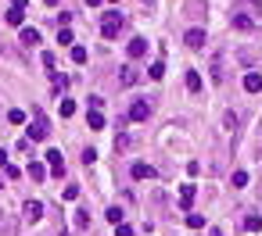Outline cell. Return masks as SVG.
<instances>
[{"mask_svg": "<svg viewBox=\"0 0 262 236\" xmlns=\"http://www.w3.org/2000/svg\"><path fill=\"white\" fill-rule=\"evenodd\" d=\"M0 236H18V219L7 211H0Z\"/></svg>", "mask_w": 262, "mask_h": 236, "instance_id": "obj_4", "label": "cell"}, {"mask_svg": "<svg viewBox=\"0 0 262 236\" xmlns=\"http://www.w3.org/2000/svg\"><path fill=\"white\" fill-rule=\"evenodd\" d=\"M245 89H248V93H259V89H262V75H259V72H248V75H245Z\"/></svg>", "mask_w": 262, "mask_h": 236, "instance_id": "obj_12", "label": "cell"}, {"mask_svg": "<svg viewBox=\"0 0 262 236\" xmlns=\"http://www.w3.org/2000/svg\"><path fill=\"white\" fill-rule=\"evenodd\" d=\"M130 172H133V179H155V168L144 165V161H137V165H133Z\"/></svg>", "mask_w": 262, "mask_h": 236, "instance_id": "obj_11", "label": "cell"}, {"mask_svg": "<svg viewBox=\"0 0 262 236\" xmlns=\"http://www.w3.org/2000/svg\"><path fill=\"white\" fill-rule=\"evenodd\" d=\"M97 4H101V0H86V7H97Z\"/></svg>", "mask_w": 262, "mask_h": 236, "instance_id": "obj_35", "label": "cell"}, {"mask_svg": "<svg viewBox=\"0 0 262 236\" xmlns=\"http://www.w3.org/2000/svg\"><path fill=\"white\" fill-rule=\"evenodd\" d=\"M58 43H72V29H58Z\"/></svg>", "mask_w": 262, "mask_h": 236, "instance_id": "obj_31", "label": "cell"}, {"mask_svg": "<svg viewBox=\"0 0 262 236\" xmlns=\"http://www.w3.org/2000/svg\"><path fill=\"white\" fill-rule=\"evenodd\" d=\"M230 22H233V25H237V29H245V32H251V29H255V22H251V18H248L245 11H241V7H233V15H230Z\"/></svg>", "mask_w": 262, "mask_h": 236, "instance_id": "obj_6", "label": "cell"}, {"mask_svg": "<svg viewBox=\"0 0 262 236\" xmlns=\"http://www.w3.org/2000/svg\"><path fill=\"white\" fill-rule=\"evenodd\" d=\"M72 61H76V65H83V61H86V47H72Z\"/></svg>", "mask_w": 262, "mask_h": 236, "instance_id": "obj_25", "label": "cell"}, {"mask_svg": "<svg viewBox=\"0 0 262 236\" xmlns=\"http://www.w3.org/2000/svg\"><path fill=\"white\" fill-rule=\"evenodd\" d=\"M194 193H197L194 183H187L183 190H180V207H191V204H194Z\"/></svg>", "mask_w": 262, "mask_h": 236, "instance_id": "obj_13", "label": "cell"}, {"mask_svg": "<svg viewBox=\"0 0 262 236\" xmlns=\"http://www.w3.org/2000/svg\"><path fill=\"white\" fill-rule=\"evenodd\" d=\"M50 79H54V86H58V89H65V83H68V79L61 75V72H50Z\"/></svg>", "mask_w": 262, "mask_h": 236, "instance_id": "obj_29", "label": "cell"}, {"mask_svg": "<svg viewBox=\"0 0 262 236\" xmlns=\"http://www.w3.org/2000/svg\"><path fill=\"white\" fill-rule=\"evenodd\" d=\"M187 225H191V229H201V225H205V215H187Z\"/></svg>", "mask_w": 262, "mask_h": 236, "instance_id": "obj_26", "label": "cell"}, {"mask_svg": "<svg viewBox=\"0 0 262 236\" xmlns=\"http://www.w3.org/2000/svg\"><path fill=\"white\" fill-rule=\"evenodd\" d=\"M79 197V186H65V201H76Z\"/></svg>", "mask_w": 262, "mask_h": 236, "instance_id": "obj_32", "label": "cell"}, {"mask_svg": "<svg viewBox=\"0 0 262 236\" xmlns=\"http://www.w3.org/2000/svg\"><path fill=\"white\" fill-rule=\"evenodd\" d=\"M7 165H11V161H7V154L0 150V168H7Z\"/></svg>", "mask_w": 262, "mask_h": 236, "instance_id": "obj_34", "label": "cell"}, {"mask_svg": "<svg viewBox=\"0 0 262 236\" xmlns=\"http://www.w3.org/2000/svg\"><path fill=\"white\" fill-rule=\"evenodd\" d=\"M119 83H122V86H133V83H137V68H133V65H122V68H119Z\"/></svg>", "mask_w": 262, "mask_h": 236, "instance_id": "obj_10", "label": "cell"}, {"mask_svg": "<svg viewBox=\"0 0 262 236\" xmlns=\"http://www.w3.org/2000/svg\"><path fill=\"white\" fill-rule=\"evenodd\" d=\"M126 147H130V136L119 133V140H115V150H126Z\"/></svg>", "mask_w": 262, "mask_h": 236, "instance_id": "obj_30", "label": "cell"}, {"mask_svg": "<svg viewBox=\"0 0 262 236\" xmlns=\"http://www.w3.org/2000/svg\"><path fill=\"white\" fill-rule=\"evenodd\" d=\"M43 158H47V168L54 172V176H61V172H65V158H61V150H47Z\"/></svg>", "mask_w": 262, "mask_h": 236, "instance_id": "obj_5", "label": "cell"}, {"mask_svg": "<svg viewBox=\"0 0 262 236\" xmlns=\"http://www.w3.org/2000/svg\"><path fill=\"white\" fill-rule=\"evenodd\" d=\"M76 229H90V211H76Z\"/></svg>", "mask_w": 262, "mask_h": 236, "instance_id": "obj_21", "label": "cell"}, {"mask_svg": "<svg viewBox=\"0 0 262 236\" xmlns=\"http://www.w3.org/2000/svg\"><path fill=\"white\" fill-rule=\"evenodd\" d=\"M25 136H29L33 143H43V140H47V136H50V122H47V115L36 111V115H33V122H29V129H25Z\"/></svg>", "mask_w": 262, "mask_h": 236, "instance_id": "obj_1", "label": "cell"}, {"mask_svg": "<svg viewBox=\"0 0 262 236\" xmlns=\"http://www.w3.org/2000/svg\"><path fill=\"white\" fill-rule=\"evenodd\" d=\"M22 15H25V7H7V25H22Z\"/></svg>", "mask_w": 262, "mask_h": 236, "instance_id": "obj_15", "label": "cell"}, {"mask_svg": "<svg viewBox=\"0 0 262 236\" xmlns=\"http://www.w3.org/2000/svg\"><path fill=\"white\" fill-rule=\"evenodd\" d=\"M147 115H151V104H147V101H133V107H130V118H133V122H144Z\"/></svg>", "mask_w": 262, "mask_h": 236, "instance_id": "obj_9", "label": "cell"}, {"mask_svg": "<svg viewBox=\"0 0 262 236\" xmlns=\"http://www.w3.org/2000/svg\"><path fill=\"white\" fill-rule=\"evenodd\" d=\"M115 233H119V236H133V229H130L126 222H119V225H115Z\"/></svg>", "mask_w": 262, "mask_h": 236, "instance_id": "obj_33", "label": "cell"}, {"mask_svg": "<svg viewBox=\"0 0 262 236\" xmlns=\"http://www.w3.org/2000/svg\"><path fill=\"white\" fill-rule=\"evenodd\" d=\"M29 179H36V183H43V179H47V165L33 161V165H29Z\"/></svg>", "mask_w": 262, "mask_h": 236, "instance_id": "obj_14", "label": "cell"}, {"mask_svg": "<svg viewBox=\"0 0 262 236\" xmlns=\"http://www.w3.org/2000/svg\"><path fill=\"white\" fill-rule=\"evenodd\" d=\"M7 122H11V125H25L29 118H25V111H22V107H11V111H7Z\"/></svg>", "mask_w": 262, "mask_h": 236, "instance_id": "obj_16", "label": "cell"}, {"mask_svg": "<svg viewBox=\"0 0 262 236\" xmlns=\"http://www.w3.org/2000/svg\"><path fill=\"white\" fill-rule=\"evenodd\" d=\"M126 29V18L119 11H112V15H104V22H101V32H104V40H115Z\"/></svg>", "mask_w": 262, "mask_h": 236, "instance_id": "obj_2", "label": "cell"}, {"mask_svg": "<svg viewBox=\"0 0 262 236\" xmlns=\"http://www.w3.org/2000/svg\"><path fill=\"white\" fill-rule=\"evenodd\" d=\"M43 4H50V7H54V4H58V0H43Z\"/></svg>", "mask_w": 262, "mask_h": 236, "instance_id": "obj_36", "label": "cell"}, {"mask_svg": "<svg viewBox=\"0 0 262 236\" xmlns=\"http://www.w3.org/2000/svg\"><path fill=\"white\" fill-rule=\"evenodd\" d=\"M72 115H76V104H72V101H61V118H72Z\"/></svg>", "mask_w": 262, "mask_h": 236, "instance_id": "obj_27", "label": "cell"}, {"mask_svg": "<svg viewBox=\"0 0 262 236\" xmlns=\"http://www.w3.org/2000/svg\"><path fill=\"white\" fill-rule=\"evenodd\" d=\"M126 50H130V58L137 61V58H144V54H147V40H144V36H133V40H130V47H126Z\"/></svg>", "mask_w": 262, "mask_h": 236, "instance_id": "obj_7", "label": "cell"}, {"mask_svg": "<svg viewBox=\"0 0 262 236\" xmlns=\"http://www.w3.org/2000/svg\"><path fill=\"white\" fill-rule=\"evenodd\" d=\"M22 215H25V222H40L43 219V204L40 201H25L22 204Z\"/></svg>", "mask_w": 262, "mask_h": 236, "instance_id": "obj_3", "label": "cell"}, {"mask_svg": "<svg viewBox=\"0 0 262 236\" xmlns=\"http://www.w3.org/2000/svg\"><path fill=\"white\" fill-rule=\"evenodd\" d=\"M187 89H191V93H201V75H197V72H187Z\"/></svg>", "mask_w": 262, "mask_h": 236, "instance_id": "obj_18", "label": "cell"}, {"mask_svg": "<svg viewBox=\"0 0 262 236\" xmlns=\"http://www.w3.org/2000/svg\"><path fill=\"white\" fill-rule=\"evenodd\" d=\"M104 219L119 225V222H122V207H108V211H104Z\"/></svg>", "mask_w": 262, "mask_h": 236, "instance_id": "obj_22", "label": "cell"}, {"mask_svg": "<svg viewBox=\"0 0 262 236\" xmlns=\"http://www.w3.org/2000/svg\"><path fill=\"white\" fill-rule=\"evenodd\" d=\"M223 75H227V72H223V61L215 58V61H212V79H215V83H223Z\"/></svg>", "mask_w": 262, "mask_h": 236, "instance_id": "obj_23", "label": "cell"}, {"mask_svg": "<svg viewBox=\"0 0 262 236\" xmlns=\"http://www.w3.org/2000/svg\"><path fill=\"white\" fill-rule=\"evenodd\" d=\"M112 4H115V0H112Z\"/></svg>", "mask_w": 262, "mask_h": 236, "instance_id": "obj_37", "label": "cell"}, {"mask_svg": "<svg viewBox=\"0 0 262 236\" xmlns=\"http://www.w3.org/2000/svg\"><path fill=\"white\" fill-rule=\"evenodd\" d=\"M86 122H90V129H104V115L101 111H86Z\"/></svg>", "mask_w": 262, "mask_h": 236, "instance_id": "obj_19", "label": "cell"}, {"mask_svg": "<svg viewBox=\"0 0 262 236\" xmlns=\"http://www.w3.org/2000/svg\"><path fill=\"white\" fill-rule=\"evenodd\" d=\"M40 43V32L36 29H22V47H36Z\"/></svg>", "mask_w": 262, "mask_h": 236, "instance_id": "obj_17", "label": "cell"}, {"mask_svg": "<svg viewBox=\"0 0 262 236\" xmlns=\"http://www.w3.org/2000/svg\"><path fill=\"white\" fill-rule=\"evenodd\" d=\"M147 75H151V79H162V75H165V65H162V61H155V65L147 68Z\"/></svg>", "mask_w": 262, "mask_h": 236, "instance_id": "obj_24", "label": "cell"}, {"mask_svg": "<svg viewBox=\"0 0 262 236\" xmlns=\"http://www.w3.org/2000/svg\"><path fill=\"white\" fill-rule=\"evenodd\" d=\"M183 43H187L191 50H201V47H205V29H191V32L183 36Z\"/></svg>", "mask_w": 262, "mask_h": 236, "instance_id": "obj_8", "label": "cell"}, {"mask_svg": "<svg viewBox=\"0 0 262 236\" xmlns=\"http://www.w3.org/2000/svg\"><path fill=\"white\" fill-rule=\"evenodd\" d=\"M233 186H248V172H241V168L233 172Z\"/></svg>", "mask_w": 262, "mask_h": 236, "instance_id": "obj_28", "label": "cell"}, {"mask_svg": "<svg viewBox=\"0 0 262 236\" xmlns=\"http://www.w3.org/2000/svg\"><path fill=\"white\" fill-rule=\"evenodd\" d=\"M245 229H248V233H259V229H262V219H259V215H248V219H245Z\"/></svg>", "mask_w": 262, "mask_h": 236, "instance_id": "obj_20", "label": "cell"}]
</instances>
